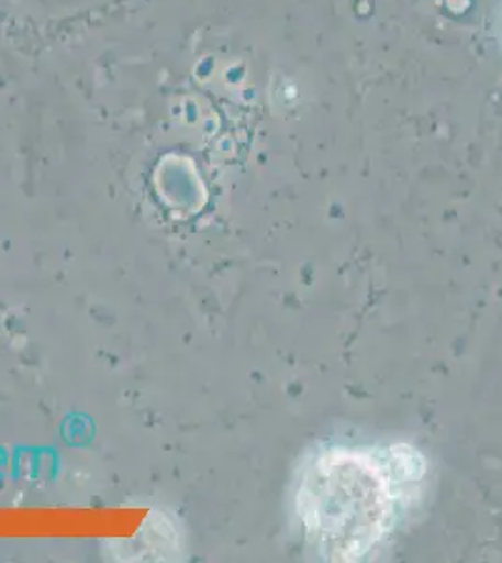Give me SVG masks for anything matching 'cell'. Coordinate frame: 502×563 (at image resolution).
Masks as SVG:
<instances>
[{
  "label": "cell",
  "instance_id": "6da1fadb",
  "mask_svg": "<svg viewBox=\"0 0 502 563\" xmlns=\"http://www.w3.org/2000/svg\"><path fill=\"white\" fill-rule=\"evenodd\" d=\"M388 466L368 453H332L319 461L300 494L305 525L336 556H362L387 533L403 488Z\"/></svg>",
  "mask_w": 502,
  "mask_h": 563
}]
</instances>
